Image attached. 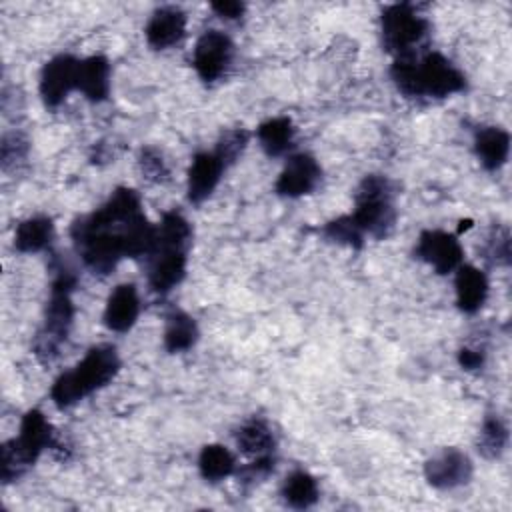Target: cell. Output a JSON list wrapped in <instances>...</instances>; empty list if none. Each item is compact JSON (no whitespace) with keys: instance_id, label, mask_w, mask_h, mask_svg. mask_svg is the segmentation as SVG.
Here are the masks:
<instances>
[{"instance_id":"1","label":"cell","mask_w":512,"mask_h":512,"mask_svg":"<svg viewBox=\"0 0 512 512\" xmlns=\"http://www.w3.org/2000/svg\"><path fill=\"white\" fill-rule=\"evenodd\" d=\"M154 230L138 192L120 186L102 206L72 222L70 238L84 266L92 274L108 276L122 258H146Z\"/></svg>"},{"instance_id":"2","label":"cell","mask_w":512,"mask_h":512,"mask_svg":"<svg viewBox=\"0 0 512 512\" xmlns=\"http://www.w3.org/2000/svg\"><path fill=\"white\" fill-rule=\"evenodd\" d=\"M192 246V226L178 212L168 210L156 224L154 242L146 254L148 286L156 294H168L186 276L188 250Z\"/></svg>"},{"instance_id":"3","label":"cell","mask_w":512,"mask_h":512,"mask_svg":"<svg viewBox=\"0 0 512 512\" xmlns=\"http://www.w3.org/2000/svg\"><path fill=\"white\" fill-rule=\"evenodd\" d=\"M390 78L406 98L440 100L466 90V76L440 52L396 58Z\"/></svg>"},{"instance_id":"4","label":"cell","mask_w":512,"mask_h":512,"mask_svg":"<svg viewBox=\"0 0 512 512\" xmlns=\"http://www.w3.org/2000/svg\"><path fill=\"white\" fill-rule=\"evenodd\" d=\"M52 272H54V278L50 282V296L46 302L44 320L32 344L34 356L42 364H50L60 356L62 346L70 336L74 312H76L74 300H72V294L78 284L76 274L58 260L52 262Z\"/></svg>"},{"instance_id":"5","label":"cell","mask_w":512,"mask_h":512,"mask_svg":"<svg viewBox=\"0 0 512 512\" xmlns=\"http://www.w3.org/2000/svg\"><path fill=\"white\" fill-rule=\"evenodd\" d=\"M120 370V356L112 344L92 346L84 358L70 370L62 372L50 388V400L56 408L66 410L96 390L110 384Z\"/></svg>"},{"instance_id":"6","label":"cell","mask_w":512,"mask_h":512,"mask_svg":"<svg viewBox=\"0 0 512 512\" xmlns=\"http://www.w3.org/2000/svg\"><path fill=\"white\" fill-rule=\"evenodd\" d=\"M56 434L48 418L32 408L22 416L20 430L14 438L6 440L0 448V478L2 484L18 480L44 450H52L56 444Z\"/></svg>"},{"instance_id":"7","label":"cell","mask_w":512,"mask_h":512,"mask_svg":"<svg viewBox=\"0 0 512 512\" xmlns=\"http://www.w3.org/2000/svg\"><path fill=\"white\" fill-rule=\"evenodd\" d=\"M350 216L364 236L368 234L376 240L386 238L396 222L392 182L380 174L364 176L354 192V210Z\"/></svg>"},{"instance_id":"8","label":"cell","mask_w":512,"mask_h":512,"mask_svg":"<svg viewBox=\"0 0 512 512\" xmlns=\"http://www.w3.org/2000/svg\"><path fill=\"white\" fill-rule=\"evenodd\" d=\"M380 32L386 52L396 58L420 54V46L430 32V22L414 4H390L380 14Z\"/></svg>"},{"instance_id":"9","label":"cell","mask_w":512,"mask_h":512,"mask_svg":"<svg viewBox=\"0 0 512 512\" xmlns=\"http://www.w3.org/2000/svg\"><path fill=\"white\" fill-rule=\"evenodd\" d=\"M234 42L222 30H206L194 44L192 66L202 82L220 80L232 64Z\"/></svg>"},{"instance_id":"10","label":"cell","mask_w":512,"mask_h":512,"mask_svg":"<svg viewBox=\"0 0 512 512\" xmlns=\"http://www.w3.org/2000/svg\"><path fill=\"white\" fill-rule=\"evenodd\" d=\"M78 68L80 58L72 54H58L42 66L38 90L46 108H58L78 88Z\"/></svg>"},{"instance_id":"11","label":"cell","mask_w":512,"mask_h":512,"mask_svg":"<svg viewBox=\"0 0 512 512\" xmlns=\"http://www.w3.org/2000/svg\"><path fill=\"white\" fill-rule=\"evenodd\" d=\"M414 256L432 266L436 274H450L462 264L464 250L458 236L444 230H424L416 240Z\"/></svg>"},{"instance_id":"12","label":"cell","mask_w":512,"mask_h":512,"mask_svg":"<svg viewBox=\"0 0 512 512\" xmlns=\"http://www.w3.org/2000/svg\"><path fill=\"white\" fill-rule=\"evenodd\" d=\"M424 478L432 488L454 490L470 482L472 462L464 452L456 448H444L426 460Z\"/></svg>"},{"instance_id":"13","label":"cell","mask_w":512,"mask_h":512,"mask_svg":"<svg viewBox=\"0 0 512 512\" xmlns=\"http://www.w3.org/2000/svg\"><path fill=\"white\" fill-rule=\"evenodd\" d=\"M320 178L322 168L318 160L308 152H298L286 160L274 184V190L278 196L284 198H300L304 194H310L320 184Z\"/></svg>"},{"instance_id":"14","label":"cell","mask_w":512,"mask_h":512,"mask_svg":"<svg viewBox=\"0 0 512 512\" xmlns=\"http://www.w3.org/2000/svg\"><path fill=\"white\" fill-rule=\"evenodd\" d=\"M226 168V162L214 150L196 152L188 168V200L192 204L204 202L220 184Z\"/></svg>"},{"instance_id":"15","label":"cell","mask_w":512,"mask_h":512,"mask_svg":"<svg viewBox=\"0 0 512 512\" xmlns=\"http://www.w3.org/2000/svg\"><path fill=\"white\" fill-rule=\"evenodd\" d=\"M186 32V14L178 6H160L152 12L144 36L150 48L166 50L178 44Z\"/></svg>"},{"instance_id":"16","label":"cell","mask_w":512,"mask_h":512,"mask_svg":"<svg viewBox=\"0 0 512 512\" xmlns=\"http://www.w3.org/2000/svg\"><path fill=\"white\" fill-rule=\"evenodd\" d=\"M140 314V298H138V290L134 284H118L108 300H106V308H104V324L108 330L112 332H128Z\"/></svg>"},{"instance_id":"17","label":"cell","mask_w":512,"mask_h":512,"mask_svg":"<svg viewBox=\"0 0 512 512\" xmlns=\"http://www.w3.org/2000/svg\"><path fill=\"white\" fill-rule=\"evenodd\" d=\"M456 306L464 314H476L488 298V278L486 274L470 264H460L456 270Z\"/></svg>"},{"instance_id":"18","label":"cell","mask_w":512,"mask_h":512,"mask_svg":"<svg viewBox=\"0 0 512 512\" xmlns=\"http://www.w3.org/2000/svg\"><path fill=\"white\" fill-rule=\"evenodd\" d=\"M474 152L478 162L494 172L502 168L510 152V134L500 126H480L474 132Z\"/></svg>"},{"instance_id":"19","label":"cell","mask_w":512,"mask_h":512,"mask_svg":"<svg viewBox=\"0 0 512 512\" xmlns=\"http://www.w3.org/2000/svg\"><path fill=\"white\" fill-rule=\"evenodd\" d=\"M78 92L90 102H102L110 94V62L102 54H94L80 60L78 68Z\"/></svg>"},{"instance_id":"20","label":"cell","mask_w":512,"mask_h":512,"mask_svg":"<svg viewBox=\"0 0 512 512\" xmlns=\"http://www.w3.org/2000/svg\"><path fill=\"white\" fill-rule=\"evenodd\" d=\"M236 444L242 454L256 458H268L274 456L276 450V436L270 428V424L264 418H250L246 420L238 432H236Z\"/></svg>"},{"instance_id":"21","label":"cell","mask_w":512,"mask_h":512,"mask_svg":"<svg viewBox=\"0 0 512 512\" xmlns=\"http://www.w3.org/2000/svg\"><path fill=\"white\" fill-rule=\"evenodd\" d=\"M198 336H200L198 324L188 312H184L180 308H172L166 314V324H164L166 352H170V354L186 352L198 342Z\"/></svg>"},{"instance_id":"22","label":"cell","mask_w":512,"mask_h":512,"mask_svg":"<svg viewBox=\"0 0 512 512\" xmlns=\"http://www.w3.org/2000/svg\"><path fill=\"white\" fill-rule=\"evenodd\" d=\"M54 240V224L48 216H30L14 230V248L22 254L46 250Z\"/></svg>"},{"instance_id":"23","label":"cell","mask_w":512,"mask_h":512,"mask_svg":"<svg viewBox=\"0 0 512 512\" xmlns=\"http://www.w3.org/2000/svg\"><path fill=\"white\" fill-rule=\"evenodd\" d=\"M256 138L268 156H284L294 144V124L288 116L268 118L256 128Z\"/></svg>"},{"instance_id":"24","label":"cell","mask_w":512,"mask_h":512,"mask_svg":"<svg viewBox=\"0 0 512 512\" xmlns=\"http://www.w3.org/2000/svg\"><path fill=\"white\" fill-rule=\"evenodd\" d=\"M280 496L286 506H290L294 510H306V508L314 506L320 498L318 482L310 472L294 470L284 478Z\"/></svg>"},{"instance_id":"25","label":"cell","mask_w":512,"mask_h":512,"mask_svg":"<svg viewBox=\"0 0 512 512\" xmlns=\"http://www.w3.org/2000/svg\"><path fill=\"white\" fill-rule=\"evenodd\" d=\"M198 470L206 482H220L236 472V460L226 446L206 444L198 456Z\"/></svg>"},{"instance_id":"26","label":"cell","mask_w":512,"mask_h":512,"mask_svg":"<svg viewBox=\"0 0 512 512\" xmlns=\"http://www.w3.org/2000/svg\"><path fill=\"white\" fill-rule=\"evenodd\" d=\"M508 444V428L498 414H488L478 434V452L488 458H500Z\"/></svg>"},{"instance_id":"27","label":"cell","mask_w":512,"mask_h":512,"mask_svg":"<svg viewBox=\"0 0 512 512\" xmlns=\"http://www.w3.org/2000/svg\"><path fill=\"white\" fill-rule=\"evenodd\" d=\"M318 232L336 244L348 246L352 250H360L364 246V232L358 228V224L352 220L350 214L338 216L318 228Z\"/></svg>"},{"instance_id":"28","label":"cell","mask_w":512,"mask_h":512,"mask_svg":"<svg viewBox=\"0 0 512 512\" xmlns=\"http://www.w3.org/2000/svg\"><path fill=\"white\" fill-rule=\"evenodd\" d=\"M30 150V142L24 134L20 132H8L2 136V144H0V164L2 170L8 172L12 168H18Z\"/></svg>"},{"instance_id":"29","label":"cell","mask_w":512,"mask_h":512,"mask_svg":"<svg viewBox=\"0 0 512 512\" xmlns=\"http://www.w3.org/2000/svg\"><path fill=\"white\" fill-rule=\"evenodd\" d=\"M248 140H250V134L244 128L224 130L214 146V152L226 162V166H232L242 156Z\"/></svg>"},{"instance_id":"30","label":"cell","mask_w":512,"mask_h":512,"mask_svg":"<svg viewBox=\"0 0 512 512\" xmlns=\"http://www.w3.org/2000/svg\"><path fill=\"white\" fill-rule=\"evenodd\" d=\"M138 166H140V172L144 174V178L150 180V182H156V184L166 182L168 176H170V170L166 166V160H164L162 152L154 146H146V148L140 150Z\"/></svg>"},{"instance_id":"31","label":"cell","mask_w":512,"mask_h":512,"mask_svg":"<svg viewBox=\"0 0 512 512\" xmlns=\"http://www.w3.org/2000/svg\"><path fill=\"white\" fill-rule=\"evenodd\" d=\"M486 258H490L496 264H508L510 262V234L508 230H492L488 244H486Z\"/></svg>"},{"instance_id":"32","label":"cell","mask_w":512,"mask_h":512,"mask_svg":"<svg viewBox=\"0 0 512 512\" xmlns=\"http://www.w3.org/2000/svg\"><path fill=\"white\" fill-rule=\"evenodd\" d=\"M484 362H486V354L482 350L460 348V352H458V364L462 370H468V372L482 370Z\"/></svg>"},{"instance_id":"33","label":"cell","mask_w":512,"mask_h":512,"mask_svg":"<svg viewBox=\"0 0 512 512\" xmlns=\"http://www.w3.org/2000/svg\"><path fill=\"white\" fill-rule=\"evenodd\" d=\"M210 8L220 16V18H226V20H238L246 6L242 2H236V0H220V2H212Z\"/></svg>"}]
</instances>
